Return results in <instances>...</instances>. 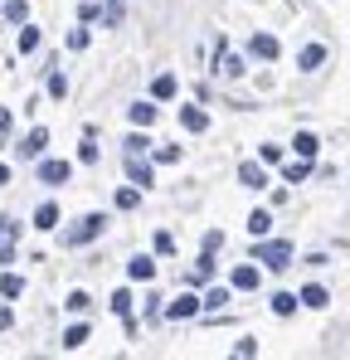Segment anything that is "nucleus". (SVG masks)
<instances>
[{
  "label": "nucleus",
  "instance_id": "obj_1",
  "mask_svg": "<svg viewBox=\"0 0 350 360\" xmlns=\"http://www.w3.org/2000/svg\"><path fill=\"white\" fill-rule=\"evenodd\" d=\"M253 259H258V263H268L272 273H282V268H292V243H282V239H263Z\"/></svg>",
  "mask_w": 350,
  "mask_h": 360
},
{
  "label": "nucleus",
  "instance_id": "obj_2",
  "mask_svg": "<svg viewBox=\"0 0 350 360\" xmlns=\"http://www.w3.org/2000/svg\"><path fill=\"white\" fill-rule=\"evenodd\" d=\"M102 229H107V219H102V215H83V219H78V224L64 234V243H73V248H78V243H93Z\"/></svg>",
  "mask_w": 350,
  "mask_h": 360
},
{
  "label": "nucleus",
  "instance_id": "obj_3",
  "mask_svg": "<svg viewBox=\"0 0 350 360\" xmlns=\"http://www.w3.org/2000/svg\"><path fill=\"white\" fill-rule=\"evenodd\" d=\"M200 312H205V302H200L195 292H180V297L165 307V317H170V322H185V317H200Z\"/></svg>",
  "mask_w": 350,
  "mask_h": 360
},
{
  "label": "nucleus",
  "instance_id": "obj_4",
  "mask_svg": "<svg viewBox=\"0 0 350 360\" xmlns=\"http://www.w3.org/2000/svg\"><path fill=\"white\" fill-rule=\"evenodd\" d=\"M69 176H73L69 161H44V166H39V180H44V185H69Z\"/></svg>",
  "mask_w": 350,
  "mask_h": 360
},
{
  "label": "nucleus",
  "instance_id": "obj_5",
  "mask_svg": "<svg viewBox=\"0 0 350 360\" xmlns=\"http://www.w3.org/2000/svg\"><path fill=\"white\" fill-rule=\"evenodd\" d=\"M229 283H233V292H253V287H258V268H253V263H239Z\"/></svg>",
  "mask_w": 350,
  "mask_h": 360
},
{
  "label": "nucleus",
  "instance_id": "obj_6",
  "mask_svg": "<svg viewBox=\"0 0 350 360\" xmlns=\"http://www.w3.org/2000/svg\"><path fill=\"white\" fill-rule=\"evenodd\" d=\"M239 180H244L248 190H263V185H268V171H263L258 161H244V166H239Z\"/></svg>",
  "mask_w": 350,
  "mask_h": 360
},
{
  "label": "nucleus",
  "instance_id": "obj_7",
  "mask_svg": "<svg viewBox=\"0 0 350 360\" xmlns=\"http://www.w3.org/2000/svg\"><path fill=\"white\" fill-rule=\"evenodd\" d=\"M34 229H44V234L58 229V204H54V200H44L39 210H34Z\"/></svg>",
  "mask_w": 350,
  "mask_h": 360
},
{
  "label": "nucleus",
  "instance_id": "obj_8",
  "mask_svg": "<svg viewBox=\"0 0 350 360\" xmlns=\"http://www.w3.org/2000/svg\"><path fill=\"white\" fill-rule=\"evenodd\" d=\"M180 127H185V132H205V127H209V112H205V108H180Z\"/></svg>",
  "mask_w": 350,
  "mask_h": 360
},
{
  "label": "nucleus",
  "instance_id": "obj_9",
  "mask_svg": "<svg viewBox=\"0 0 350 360\" xmlns=\"http://www.w3.org/2000/svg\"><path fill=\"white\" fill-rule=\"evenodd\" d=\"M248 54H253V59H277V39H272V34H253Z\"/></svg>",
  "mask_w": 350,
  "mask_h": 360
},
{
  "label": "nucleus",
  "instance_id": "obj_10",
  "mask_svg": "<svg viewBox=\"0 0 350 360\" xmlns=\"http://www.w3.org/2000/svg\"><path fill=\"white\" fill-rule=\"evenodd\" d=\"M127 117H132V127H141V132H146V127L156 122V108H151V102H132Z\"/></svg>",
  "mask_w": 350,
  "mask_h": 360
},
{
  "label": "nucleus",
  "instance_id": "obj_11",
  "mask_svg": "<svg viewBox=\"0 0 350 360\" xmlns=\"http://www.w3.org/2000/svg\"><path fill=\"white\" fill-rule=\"evenodd\" d=\"M297 307H302V292H277V297H272V312H277V317H292Z\"/></svg>",
  "mask_w": 350,
  "mask_h": 360
},
{
  "label": "nucleus",
  "instance_id": "obj_12",
  "mask_svg": "<svg viewBox=\"0 0 350 360\" xmlns=\"http://www.w3.org/2000/svg\"><path fill=\"white\" fill-rule=\"evenodd\" d=\"M127 278H132V283H151V278H156V263H151V259H132V263H127Z\"/></svg>",
  "mask_w": 350,
  "mask_h": 360
},
{
  "label": "nucleus",
  "instance_id": "obj_13",
  "mask_svg": "<svg viewBox=\"0 0 350 360\" xmlns=\"http://www.w3.org/2000/svg\"><path fill=\"white\" fill-rule=\"evenodd\" d=\"M44 146H49V132H44V127H34V132L25 136V146H20V151H25V156H44Z\"/></svg>",
  "mask_w": 350,
  "mask_h": 360
},
{
  "label": "nucleus",
  "instance_id": "obj_14",
  "mask_svg": "<svg viewBox=\"0 0 350 360\" xmlns=\"http://www.w3.org/2000/svg\"><path fill=\"white\" fill-rule=\"evenodd\" d=\"M127 176H132L137 185H151V166H146L141 156H132V151H127Z\"/></svg>",
  "mask_w": 350,
  "mask_h": 360
},
{
  "label": "nucleus",
  "instance_id": "obj_15",
  "mask_svg": "<svg viewBox=\"0 0 350 360\" xmlns=\"http://www.w3.org/2000/svg\"><path fill=\"white\" fill-rule=\"evenodd\" d=\"M297 64H302V69H321V64H326V49H321V44H307L302 54H297Z\"/></svg>",
  "mask_w": 350,
  "mask_h": 360
},
{
  "label": "nucleus",
  "instance_id": "obj_16",
  "mask_svg": "<svg viewBox=\"0 0 350 360\" xmlns=\"http://www.w3.org/2000/svg\"><path fill=\"white\" fill-rule=\"evenodd\" d=\"M282 176H287L292 185H302V180L312 176V161H307V156H297V161H287V171H282Z\"/></svg>",
  "mask_w": 350,
  "mask_h": 360
},
{
  "label": "nucleus",
  "instance_id": "obj_17",
  "mask_svg": "<svg viewBox=\"0 0 350 360\" xmlns=\"http://www.w3.org/2000/svg\"><path fill=\"white\" fill-rule=\"evenodd\" d=\"M331 297H326V287L321 283H312V287H302V307H316V312H321V307H326Z\"/></svg>",
  "mask_w": 350,
  "mask_h": 360
},
{
  "label": "nucleus",
  "instance_id": "obj_18",
  "mask_svg": "<svg viewBox=\"0 0 350 360\" xmlns=\"http://www.w3.org/2000/svg\"><path fill=\"white\" fill-rule=\"evenodd\" d=\"M141 204V190H137V180L127 185V190H117V210H137Z\"/></svg>",
  "mask_w": 350,
  "mask_h": 360
},
{
  "label": "nucleus",
  "instance_id": "obj_19",
  "mask_svg": "<svg viewBox=\"0 0 350 360\" xmlns=\"http://www.w3.org/2000/svg\"><path fill=\"white\" fill-rule=\"evenodd\" d=\"M292 146H297V156H307V161H312V156H316V146H321V141H316L312 132H297V141H292Z\"/></svg>",
  "mask_w": 350,
  "mask_h": 360
},
{
  "label": "nucleus",
  "instance_id": "obj_20",
  "mask_svg": "<svg viewBox=\"0 0 350 360\" xmlns=\"http://www.w3.org/2000/svg\"><path fill=\"white\" fill-rule=\"evenodd\" d=\"M5 20L10 25H25L30 20V5H25V0H5Z\"/></svg>",
  "mask_w": 350,
  "mask_h": 360
},
{
  "label": "nucleus",
  "instance_id": "obj_21",
  "mask_svg": "<svg viewBox=\"0 0 350 360\" xmlns=\"http://www.w3.org/2000/svg\"><path fill=\"white\" fill-rule=\"evenodd\" d=\"M248 229H253V239H263V234L272 229V219H268V210H253V215H248Z\"/></svg>",
  "mask_w": 350,
  "mask_h": 360
},
{
  "label": "nucleus",
  "instance_id": "obj_22",
  "mask_svg": "<svg viewBox=\"0 0 350 360\" xmlns=\"http://www.w3.org/2000/svg\"><path fill=\"white\" fill-rule=\"evenodd\" d=\"M219 69H224V78H244V73H248L244 59H229V54H219Z\"/></svg>",
  "mask_w": 350,
  "mask_h": 360
},
{
  "label": "nucleus",
  "instance_id": "obj_23",
  "mask_svg": "<svg viewBox=\"0 0 350 360\" xmlns=\"http://www.w3.org/2000/svg\"><path fill=\"white\" fill-rule=\"evenodd\" d=\"M15 44H20V54H34V49H39V29H30V25H25Z\"/></svg>",
  "mask_w": 350,
  "mask_h": 360
},
{
  "label": "nucleus",
  "instance_id": "obj_24",
  "mask_svg": "<svg viewBox=\"0 0 350 360\" xmlns=\"http://www.w3.org/2000/svg\"><path fill=\"white\" fill-rule=\"evenodd\" d=\"M0 292H5V297H20V292H25V278H20V273H5V278H0Z\"/></svg>",
  "mask_w": 350,
  "mask_h": 360
},
{
  "label": "nucleus",
  "instance_id": "obj_25",
  "mask_svg": "<svg viewBox=\"0 0 350 360\" xmlns=\"http://www.w3.org/2000/svg\"><path fill=\"white\" fill-rule=\"evenodd\" d=\"M229 292H233V283H229V287H209V297H205V307H209V312H219V307L229 302Z\"/></svg>",
  "mask_w": 350,
  "mask_h": 360
},
{
  "label": "nucleus",
  "instance_id": "obj_26",
  "mask_svg": "<svg viewBox=\"0 0 350 360\" xmlns=\"http://www.w3.org/2000/svg\"><path fill=\"white\" fill-rule=\"evenodd\" d=\"M151 97H175V78H170V73H161V78L151 83Z\"/></svg>",
  "mask_w": 350,
  "mask_h": 360
},
{
  "label": "nucleus",
  "instance_id": "obj_27",
  "mask_svg": "<svg viewBox=\"0 0 350 360\" xmlns=\"http://www.w3.org/2000/svg\"><path fill=\"white\" fill-rule=\"evenodd\" d=\"M112 312H117V317H127V312H132V292H127V287H122V292H112Z\"/></svg>",
  "mask_w": 350,
  "mask_h": 360
},
{
  "label": "nucleus",
  "instance_id": "obj_28",
  "mask_svg": "<svg viewBox=\"0 0 350 360\" xmlns=\"http://www.w3.org/2000/svg\"><path fill=\"white\" fill-rule=\"evenodd\" d=\"M64 307H69V312H88L93 297H88V292H69V302H64Z\"/></svg>",
  "mask_w": 350,
  "mask_h": 360
},
{
  "label": "nucleus",
  "instance_id": "obj_29",
  "mask_svg": "<svg viewBox=\"0 0 350 360\" xmlns=\"http://www.w3.org/2000/svg\"><path fill=\"white\" fill-rule=\"evenodd\" d=\"M83 341H88V326H69V331H64V346H69V350L83 346Z\"/></svg>",
  "mask_w": 350,
  "mask_h": 360
},
{
  "label": "nucleus",
  "instance_id": "obj_30",
  "mask_svg": "<svg viewBox=\"0 0 350 360\" xmlns=\"http://www.w3.org/2000/svg\"><path fill=\"white\" fill-rule=\"evenodd\" d=\"M146 146H151V141H146V136H141V127H137V132L127 136V151H132V156H141V151H146Z\"/></svg>",
  "mask_w": 350,
  "mask_h": 360
},
{
  "label": "nucleus",
  "instance_id": "obj_31",
  "mask_svg": "<svg viewBox=\"0 0 350 360\" xmlns=\"http://www.w3.org/2000/svg\"><path fill=\"white\" fill-rule=\"evenodd\" d=\"M64 93H69V78L54 73V78H49V97H64Z\"/></svg>",
  "mask_w": 350,
  "mask_h": 360
},
{
  "label": "nucleus",
  "instance_id": "obj_32",
  "mask_svg": "<svg viewBox=\"0 0 350 360\" xmlns=\"http://www.w3.org/2000/svg\"><path fill=\"white\" fill-rule=\"evenodd\" d=\"M156 253H175V239H170V234H165V229H161V234H156Z\"/></svg>",
  "mask_w": 350,
  "mask_h": 360
},
{
  "label": "nucleus",
  "instance_id": "obj_33",
  "mask_svg": "<svg viewBox=\"0 0 350 360\" xmlns=\"http://www.w3.org/2000/svg\"><path fill=\"white\" fill-rule=\"evenodd\" d=\"M69 49H88V29H73L69 34Z\"/></svg>",
  "mask_w": 350,
  "mask_h": 360
},
{
  "label": "nucleus",
  "instance_id": "obj_34",
  "mask_svg": "<svg viewBox=\"0 0 350 360\" xmlns=\"http://www.w3.org/2000/svg\"><path fill=\"white\" fill-rule=\"evenodd\" d=\"M0 263H15V248H10V239L0 243Z\"/></svg>",
  "mask_w": 350,
  "mask_h": 360
},
{
  "label": "nucleus",
  "instance_id": "obj_35",
  "mask_svg": "<svg viewBox=\"0 0 350 360\" xmlns=\"http://www.w3.org/2000/svg\"><path fill=\"white\" fill-rule=\"evenodd\" d=\"M10 322H15V312H10V307H0V331H5Z\"/></svg>",
  "mask_w": 350,
  "mask_h": 360
},
{
  "label": "nucleus",
  "instance_id": "obj_36",
  "mask_svg": "<svg viewBox=\"0 0 350 360\" xmlns=\"http://www.w3.org/2000/svg\"><path fill=\"white\" fill-rule=\"evenodd\" d=\"M0 132H10V112L5 108H0Z\"/></svg>",
  "mask_w": 350,
  "mask_h": 360
},
{
  "label": "nucleus",
  "instance_id": "obj_37",
  "mask_svg": "<svg viewBox=\"0 0 350 360\" xmlns=\"http://www.w3.org/2000/svg\"><path fill=\"white\" fill-rule=\"evenodd\" d=\"M5 180H10V171H5V166H0V185H5Z\"/></svg>",
  "mask_w": 350,
  "mask_h": 360
}]
</instances>
